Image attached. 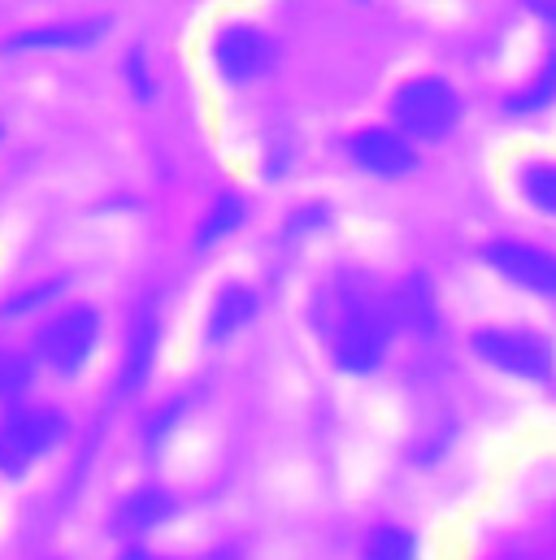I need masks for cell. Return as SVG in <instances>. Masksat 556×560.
Instances as JSON below:
<instances>
[{"mask_svg": "<svg viewBox=\"0 0 556 560\" xmlns=\"http://www.w3.org/2000/svg\"><path fill=\"white\" fill-rule=\"evenodd\" d=\"M187 418H192V396H187V392L157 400L136 425V439H139V447H143V456L157 460V456L178 439V430L187 425Z\"/></svg>", "mask_w": 556, "mask_h": 560, "instance_id": "cell-14", "label": "cell"}, {"mask_svg": "<svg viewBox=\"0 0 556 560\" xmlns=\"http://www.w3.org/2000/svg\"><path fill=\"white\" fill-rule=\"evenodd\" d=\"M127 66H131V92H136L139 101H148V96H152V83H148L143 57H139V52H131V61H127Z\"/></svg>", "mask_w": 556, "mask_h": 560, "instance_id": "cell-24", "label": "cell"}, {"mask_svg": "<svg viewBox=\"0 0 556 560\" xmlns=\"http://www.w3.org/2000/svg\"><path fill=\"white\" fill-rule=\"evenodd\" d=\"M483 266L513 291L556 304V253L548 244H535L526 235H496L478 248Z\"/></svg>", "mask_w": 556, "mask_h": 560, "instance_id": "cell-6", "label": "cell"}, {"mask_svg": "<svg viewBox=\"0 0 556 560\" xmlns=\"http://www.w3.org/2000/svg\"><path fill=\"white\" fill-rule=\"evenodd\" d=\"M262 317V295L248 282H222L213 291V300L205 304V322H200V339L205 348H227L235 343L253 322Z\"/></svg>", "mask_w": 556, "mask_h": 560, "instance_id": "cell-11", "label": "cell"}, {"mask_svg": "<svg viewBox=\"0 0 556 560\" xmlns=\"http://www.w3.org/2000/svg\"><path fill=\"white\" fill-rule=\"evenodd\" d=\"M248 222V200L244 196H235V191H218L213 200H209V209H205V218H200V226H196V253H209V248H218L222 240H231L240 226Z\"/></svg>", "mask_w": 556, "mask_h": 560, "instance_id": "cell-16", "label": "cell"}, {"mask_svg": "<svg viewBox=\"0 0 556 560\" xmlns=\"http://www.w3.org/2000/svg\"><path fill=\"white\" fill-rule=\"evenodd\" d=\"M470 357L518 387H553L556 383V339L540 326H518V322H487L474 326L465 339Z\"/></svg>", "mask_w": 556, "mask_h": 560, "instance_id": "cell-4", "label": "cell"}, {"mask_svg": "<svg viewBox=\"0 0 556 560\" xmlns=\"http://www.w3.org/2000/svg\"><path fill=\"white\" fill-rule=\"evenodd\" d=\"M278 61V44L253 22H231L213 35V66L218 74L231 83V88H244V83H257L275 70Z\"/></svg>", "mask_w": 556, "mask_h": 560, "instance_id": "cell-9", "label": "cell"}, {"mask_svg": "<svg viewBox=\"0 0 556 560\" xmlns=\"http://www.w3.org/2000/svg\"><path fill=\"white\" fill-rule=\"evenodd\" d=\"M357 560H426V544L409 522H396V517H383L374 522L361 544H357Z\"/></svg>", "mask_w": 556, "mask_h": 560, "instance_id": "cell-15", "label": "cell"}, {"mask_svg": "<svg viewBox=\"0 0 556 560\" xmlns=\"http://www.w3.org/2000/svg\"><path fill=\"white\" fill-rule=\"evenodd\" d=\"M309 326L317 330L326 361L344 378L383 374L396 352V339L405 335L396 322L392 291H379L366 275H335L322 282L309 304Z\"/></svg>", "mask_w": 556, "mask_h": 560, "instance_id": "cell-1", "label": "cell"}, {"mask_svg": "<svg viewBox=\"0 0 556 560\" xmlns=\"http://www.w3.org/2000/svg\"><path fill=\"white\" fill-rule=\"evenodd\" d=\"M35 378H39V365H35L31 348L0 343V405H13L22 396H31Z\"/></svg>", "mask_w": 556, "mask_h": 560, "instance_id": "cell-19", "label": "cell"}, {"mask_svg": "<svg viewBox=\"0 0 556 560\" xmlns=\"http://www.w3.org/2000/svg\"><path fill=\"white\" fill-rule=\"evenodd\" d=\"M526 4H531L535 18H544L548 26H556V0H526Z\"/></svg>", "mask_w": 556, "mask_h": 560, "instance_id": "cell-25", "label": "cell"}, {"mask_svg": "<svg viewBox=\"0 0 556 560\" xmlns=\"http://www.w3.org/2000/svg\"><path fill=\"white\" fill-rule=\"evenodd\" d=\"M101 343H105V313L88 300H66L39 317L26 348L39 365V374H48L57 383H79L96 365Z\"/></svg>", "mask_w": 556, "mask_h": 560, "instance_id": "cell-2", "label": "cell"}, {"mask_svg": "<svg viewBox=\"0 0 556 560\" xmlns=\"http://www.w3.org/2000/svg\"><path fill=\"white\" fill-rule=\"evenodd\" d=\"M518 196L531 213L556 222V161H522L518 165Z\"/></svg>", "mask_w": 556, "mask_h": 560, "instance_id": "cell-18", "label": "cell"}, {"mask_svg": "<svg viewBox=\"0 0 556 560\" xmlns=\"http://www.w3.org/2000/svg\"><path fill=\"white\" fill-rule=\"evenodd\" d=\"M344 148H348V161L361 174L379 178V183H401V178L417 174V165H421L417 143L401 127H366V131H357Z\"/></svg>", "mask_w": 556, "mask_h": 560, "instance_id": "cell-10", "label": "cell"}, {"mask_svg": "<svg viewBox=\"0 0 556 560\" xmlns=\"http://www.w3.org/2000/svg\"><path fill=\"white\" fill-rule=\"evenodd\" d=\"M452 443H456V425H426L414 443H409V465L435 469L439 460H448Z\"/></svg>", "mask_w": 556, "mask_h": 560, "instance_id": "cell-21", "label": "cell"}, {"mask_svg": "<svg viewBox=\"0 0 556 560\" xmlns=\"http://www.w3.org/2000/svg\"><path fill=\"white\" fill-rule=\"evenodd\" d=\"M109 31L105 18H74V22H53V26H31L9 35V52H70V48H92Z\"/></svg>", "mask_w": 556, "mask_h": 560, "instance_id": "cell-12", "label": "cell"}, {"mask_svg": "<svg viewBox=\"0 0 556 560\" xmlns=\"http://www.w3.org/2000/svg\"><path fill=\"white\" fill-rule=\"evenodd\" d=\"M392 304H396V322H401L405 335H417V339L439 335V326H443V308H439L435 282L426 279V275H409V279L396 282Z\"/></svg>", "mask_w": 556, "mask_h": 560, "instance_id": "cell-13", "label": "cell"}, {"mask_svg": "<svg viewBox=\"0 0 556 560\" xmlns=\"http://www.w3.org/2000/svg\"><path fill=\"white\" fill-rule=\"evenodd\" d=\"M66 287H70L66 279H44V282H26V287H18L13 295L0 300V322H31V317L53 313V308L61 304Z\"/></svg>", "mask_w": 556, "mask_h": 560, "instance_id": "cell-17", "label": "cell"}, {"mask_svg": "<svg viewBox=\"0 0 556 560\" xmlns=\"http://www.w3.org/2000/svg\"><path fill=\"white\" fill-rule=\"evenodd\" d=\"M114 560H183V557H170V552H157L152 544H123V552Z\"/></svg>", "mask_w": 556, "mask_h": 560, "instance_id": "cell-23", "label": "cell"}, {"mask_svg": "<svg viewBox=\"0 0 556 560\" xmlns=\"http://www.w3.org/2000/svg\"><path fill=\"white\" fill-rule=\"evenodd\" d=\"M178 513H183V504H178V495L170 487H161V482H136L131 491H123L114 500L105 530L118 544H148L157 530L174 526Z\"/></svg>", "mask_w": 556, "mask_h": 560, "instance_id": "cell-8", "label": "cell"}, {"mask_svg": "<svg viewBox=\"0 0 556 560\" xmlns=\"http://www.w3.org/2000/svg\"><path fill=\"white\" fill-rule=\"evenodd\" d=\"M74 434V421L61 405L22 396L0 405V482H22L35 465L53 460Z\"/></svg>", "mask_w": 556, "mask_h": 560, "instance_id": "cell-3", "label": "cell"}, {"mask_svg": "<svg viewBox=\"0 0 556 560\" xmlns=\"http://www.w3.org/2000/svg\"><path fill=\"white\" fill-rule=\"evenodd\" d=\"M161 361V304L148 295L131 308L127 322V339H123V357H118V374H114V405H131L139 392L152 383V370Z\"/></svg>", "mask_w": 556, "mask_h": 560, "instance_id": "cell-7", "label": "cell"}, {"mask_svg": "<svg viewBox=\"0 0 556 560\" xmlns=\"http://www.w3.org/2000/svg\"><path fill=\"white\" fill-rule=\"evenodd\" d=\"M553 101H556V57L522 88V92H513V96L505 101V114H509V118H531V114H544Z\"/></svg>", "mask_w": 556, "mask_h": 560, "instance_id": "cell-20", "label": "cell"}, {"mask_svg": "<svg viewBox=\"0 0 556 560\" xmlns=\"http://www.w3.org/2000/svg\"><path fill=\"white\" fill-rule=\"evenodd\" d=\"M392 127H401L414 143H439L461 127V96L439 74H417L392 96Z\"/></svg>", "mask_w": 556, "mask_h": 560, "instance_id": "cell-5", "label": "cell"}, {"mask_svg": "<svg viewBox=\"0 0 556 560\" xmlns=\"http://www.w3.org/2000/svg\"><path fill=\"white\" fill-rule=\"evenodd\" d=\"M326 226V205H300L291 218H287V235L291 240H300V235H309V231H322Z\"/></svg>", "mask_w": 556, "mask_h": 560, "instance_id": "cell-22", "label": "cell"}]
</instances>
